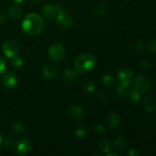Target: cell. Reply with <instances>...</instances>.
Returning <instances> with one entry per match:
<instances>
[{
  "label": "cell",
  "instance_id": "5",
  "mask_svg": "<svg viewBox=\"0 0 156 156\" xmlns=\"http://www.w3.org/2000/svg\"><path fill=\"white\" fill-rule=\"evenodd\" d=\"M19 50L18 44L14 40H9L3 44L2 52L8 58H12L16 56Z\"/></svg>",
  "mask_w": 156,
  "mask_h": 156
},
{
  "label": "cell",
  "instance_id": "36",
  "mask_svg": "<svg viewBox=\"0 0 156 156\" xmlns=\"http://www.w3.org/2000/svg\"><path fill=\"white\" fill-rule=\"evenodd\" d=\"M107 94H105L104 91H100V92H98V98L100 99L101 101H104L105 99L107 98Z\"/></svg>",
  "mask_w": 156,
  "mask_h": 156
},
{
  "label": "cell",
  "instance_id": "2",
  "mask_svg": "<svg viewBox=\"0 0 156 156\" xmlns=\"http://www.w3.org/2000/svg\"><path fill=\"white\" fill-rule=\"evenodd\" d=\"M96 64V58L89 53H83L76 58L74 66L76 71L79 73H88L93 69Z\"/></svg>",
  "mask_w": 156,
  "mask_h": 156
},
{
  "label": "cell",
  "instance_id": "15",
  "mask_svg": "<svg viewBox=\"0 0 156 156\" xmlns=\"http://www.w3.org/2000/svg\"><path fill=\"white\" fill-rule=\"evenodd\" d=\"M62 79L66 82L71 83L77 79V73L71 69H67L62 73Z\"/></svg>",
  "mask_w": 156,
  "mask_h": 156
},
{
  "label": "cell",
  "instance_id": "33",
  "mask_svg": "<svg viewBox=\"0 0 156 156\" xmlns=\"http://www.w3.org/2000/svg\"><path fill=\"white\" fill-rule=\"evenodd\" d=\"M127 154L129 156H136V155H140V153H139L138 151H137L136 149H129V151H128Z\"/></svg>",
  "mask_w": 156,
  "mask_h": 156
},
{
  "label": "cell",
  "instance_id": "20",
  "mask_svg": "<svg viewBox=\"0 0 156 156\" xmlns=\"http://www.w3.org/2000/svg\"><path fill=\"white\" fill-rule=\"evenodd\" d=\"M82 89L88 93H91L95 89V85L91 79H86L82 83Z\"/></svg>",
  "mask_w": 156,
  "mask_h": 156
},
{
  "label": "cell",
  "instance_id": "7",
  "mask_svg": "<svg viewBox=\"0 0 156 156\" xmlns=\"http://www.w3.org/2000/svg\"><path fill=\"white\" fill-rule=\"evenodd\" d=\"M13 148L17 154L24 155H27L31 150V144L27 139H20L15 142Z\"/></svg>",
  "mask_w": 156,
  "mask_h": 156
},
{
  "label": "cell",
  "instance_id": "29",
  "mask_svg": "<svg viewBox=\"0 0 156 156\" xmlns=\"http://www.w3.org/2000/svg\"><path fill=\"white\" fill-rule=\"evenodd\" d=\"M140 67L141 69L144 70V71H148V70L150 69L151 68V63L147 60H143V62H141L140 63Z\"/></svg>",
  "mask_w": 156,
  "mask_h": 156
},
{
  "label": "cell",
  "instance_id": "28",
  "mask_svg": "<svg viewBox=\"0 0 156 156\" xmlns=\"http://www.w3.org/2000/svg\"><path fill=\"white\" fill-rule=\"evenodd\" d=\"M94 131L98 135H105L106 133V128L104 125L98 124L94 126Z\"/></svg>",
  "mask_w": 156,
  "mask_h": 156
},
{
  "label": "cell",
  "instance_id": "25",
  "mask_svg": "<svg viewBox=\"0 0 156 156\" xmlns=\"http://www.w3.org/2000/svg\"><path fill=\"white\" fill-rule=\"evenodd\" d=\"M99 148H100V149L103 152H105V153H108L111 149V143H110V142L108 141V140H102V141H101L100 144H99Z\"/></svg>",
  "mask_w": 156,
  "mask_h": 156
},
{
  "label": "cell",
  "instance_id": "34",
  "mask_svg": "<svg viewBox=\"0 0 156 156\" xmlns=\"http://www.w3.org/2000/svg\"><path fill=\"white\" fill-rule=\"evenodd\" d=\"M56 6V12H57V15L59 13H62V12H64V6L61 4H57Z\"/></svg>",
  "mask_w": 156,
  "mask_h": 156
},
{
  "label": "cell",
  "instance_id": "31",
  "mask_svg": "<svg viewBox=\"0 0 156 156\" xmlns=\"http://www.w3.org/2000/svg\"><path fill=\"white\" fill-rule=\"evenodd\" d=\"M5 143H6V146H7L8 147L10 148V147H13L15 142L13 141V139H12V136H7L5 138Z\"/></svg>",
  "mask_w": 156,
  "mask_h": 156
},
{
  "label": "cell",
  "instance_id": "21",
  "mask_svg": "<svg viewBox=\"0 0 156 156\" xmlns=\"http://www.w3.org/2000/svg\"><path fill=\"white\" fill-rule=\"evenodd\" d=\"M9 15L11 18H14V19H18L22 16L23 12L19 7L14 5L11 6L9 9Z\"/></svg>",
  "mask_w": 156,
  "mask_h": 156
},
{
  "label": "cell",
  "instance_id": "35",
  "mask_svg": "<svg viewBox=\"0 0 156 156\" xmlns=\"http://www.w3.org/2000/svg\"><path fill=\"white\" fill-rule=\"evenodd\" d=\"M6 19H7V17L6 15L3 12H0V24H3L4 22H5Z\"/></svg>",
  "mask_w": 156,
  "mask_h": 156
},
{
  "label": "cell",
  "instance_id": "38",
  "mask_svg": "<svg viewBox=\"0 0 156 156\" xmlns=\"http://www.w3.org/2000/svg\"><path fill=\"white\" fill-rule=\"evenodd\" d=\"M30 1L32 3H34V4H37V3L41 2L42 1V0H30Z\"/></svg>",
  "mask_w": 156,
  "mask_h": 156
},
{
  "label": "cell",
  "instance_id": "23",
  "mask_svg": "<svg viewBox=\"0 0 156 156\" xmlns=\"http://www.w3.org/2000/svg\"><path fill=\"white\" fill-rule=\"evenodd\" d=\"M144 44L143 41H136L131 44V50L134 53H140V52L143 51L144 49Z\"/></svg>",
  "mask_w": 156,
  "mask_h": 156
},
{
  "label": "cell",
  "instance_id": "39",
  "mask_svg": "<svg viewBox=\"0 0 156 156\" xmlns=\"http://www.w3.org/2000/svg\"><path fill=\"white\" fill-rule=\"evenodd\" d=\"M107 155H108V156H111V155L117 156V155H118V154L115 153V152H112V153H109V152H108V153H107Z\"/></svg>",
  "mask_w": 156,
  "mask_h": 156
},
{
  "label": "cell",
  "instance_id": "16",
  "mask_svg": "<svg viewBox=\"0 0 156 156\" xmlns=\"http://www.w3.org/2000/svg\"><path fill=\"white\" fill-rule=\"evenodd\" d=\"M126 145H127V141L123 136H118L114 140V147L119 152L124 150L126 147Z\"/></svg>",
  "mask_w": 156,
  "mask_h": 156
},
{
  "label": "cell",
  "instance_id": "3",
  "mask_svg": "<svg viewBox=\"0 0 156 156\" xmlns=\"http://www.w3.org/2000/svg\"><path fill=\"white\" fill-rule=\"evenodd\" d=\"M133 88L140 93H145L149 91L150 83L149 79L143 76H138L132 80Z\"/></svg>",
  "mask_w": 156,
  "mask_h": 156
},
{
  "label": "cell",
  "instance_id": "37",
  "mask_svg": "<svg viewBox=\"0 0 156 156\" xmlns=\"http://www.w3.org/2000/svg\"><path fill=\"white\" fill-rule=\"evenodd\" d=\"M13 2L15 3L17 5H23L24 3H25L26 0H12Z\"/></svg>",
  "mask_w": 156,
  "mask_h": 156
},
{
  "label": "cell",
  "instance_id": "13",
  "mask_svg": "<svg viewBox=\"0 0 156 156\" xmlns=\"http://www.w3.org/2000/svg\"><path fill=\"white\" fill-rule=\"evenodd\" d=\"M143 107L148 113H152L156 110V100L152 96L145 97L143 101Z\"/></svg>",
  "mask_w": 156,
  "mask_h": 156
},
{
  "label": "cell",
  "instance_id": "24",
  "mask_svg": "<svg viewBox=\"0 0 156 156\" xmlns=\"http://www.w3.org/2000/svg\"><path fill=\"white\" fill-rule=\"evenodd\" d=\"M12 130L17 135H22L25 133V127L21 123H15L12 125Z\"/></svg>",
  "mask_w": 156,
  "mask_h": 156
},
{
  "label": "cell",
  "instance_id": "26",
  "mask_svg": "<svg viewBox=\"0 0 156 156\" xmlns=\"http://www.w3.org/2000/svg\"><path fill=\"white\" fill-rule=\"evenodd\" d=\"M128 98H129L130 101H132L133 103H138L141 100V93L133 89V91H131Z\"/></svg>",
  "mask_w": 156,
  "mask_h": 156
},
{
  "label": "cell",
  "instance_id": "1",
  "mask_svg": "<svg viewBox=\"0 0 156 156\" xmlns=\"http://www.w3.org/2000/svg\"><path fill=\"white\" fill-rule=\"evenodd\" d=\"M45 22L41 15L37 13H30L26 15L21 22L23 31L30 36L39 35L44 30Z\"/></svg>",
  "mask_w": 156,
  "mask_h": 156
},
{
  "label": "cell",
  "instance_id": "10",
  "mask_svg": "<svg viewBox=\"0 0 156 156\" xmlns=\"http://www.w3.org/2000/svg\"><path fill=\"white\" fill-rule=\"evenodd\" d=\"M2 82L4 86L7 88H13L18 83V78L15 73L12 72H7L2 77Z\"/></svg>",
  "mask_w": 156,
  "mask_h": 156
},
{
  "label": "cell",
  "instance_id": "8",
  "mask_svg": "<svg viewBox=\"0 0 156 156\" xmlns=\"http://www.w3.org/2000/svg\"><path fill=\"white\" fill-rule=\"evenodd\" d=\"M68 114L69 117L76 121H79L83 119L85 111L80 106L76 105H70L68 108Z\"/></svg>",
  "mask_w": 156,
  "mask_h": 156
},
{
  "label": "cell",
  "instance_id": "14",
  "mask_svg": "<svg viewBox=\"0 0 156 156\" xmlns=\"http://www.w3.org/2000/svg\"><path fill=\"white\" fill-rule=\"evenodd\" d=\"M134 76V72L129 69H121L117 72V76L120 81L132 80V77Z\"/></svg>",
  "mask_w": 156,
  "mask_h": 156
},
{
  "label": "cell",
  "instance_id": "22",
  "mask_svg": "<svg viewBox=\"0 0 156 156\" xmlns=\"http://www.w3.org/2000/svg\"><path fill=\"white\" fill-rule=\"evenodd\" d=\"M88 133V129L85 125H79L75 129V135L79 139H83L86 136Z\"/></svg>",
  "mask_w": 156,
  "mask_h": 156
},
{
  "label": "cell",
  "instance_id": "40",
  "mask_svg": "<svg viewBox=\"0 0 156 156\" xmlns=\"http://www.w3.org/2000/svg\"><path fill=\"white\" fill-rule=\"evenodd\" d=\"M2 143H3V139H2V136L0 135V149H1L2 146Z\"/></svg>",
  "mask_w": 156,
  "mask_h": 156
},
{
  "label": "cell",
  "instance_id": "6",
  "mask_svg": "<svg viewBox=\"0 0 156 156\" xmlns=\"http://www.w3.org/2000/svg\"><path fill=\"white\" fill-rule=\"evenodd\" d=\"M56 24L62 29H68L73 25L74 20L73 16L66 12H62L56 15Z\"/></svg>",
  "mask_w": 156,
  "mask_h": 156
},
{
  "label": "cell",
  "instance_id": "18",
  "mask_svg": "<svg viewBox=\"0 0 156 156\" xmlns=\"http://www.w3.org/2000/svg\"><path fill=\"white\" fill-rule=\"evenodd\" d=\"M107 11V5L104 2H99L92 7V12L97 16H102Z\"/></svg>",
  "mask_w": 156,
  "mask_h": 156
},
{
  "label": "cell",
  "instance_id": "27",
  "mask_svg": "<svg viewBox=\"0 0 156 156\" xmlns=\"http://www.w3.org/2000/svg\"><path fill=\"white\" fill-rule=\"evenodd\" d=\"M12 60H11V62H12V66H13L15 68H20L23 66L24 64V59L21 57V56H15L14 57L11 58Z\"/></svg>",
  "mask_w": 156,
  "mask_h": 156
},
{
  "label": "cell",
  "instance_id": "12",
  "mask_svg": "<svg viewBox=\"0 0 156 156\" xmlns=\"http://www.w3.org/2000/svg\"><path fill=\"white\" fill-rule=\"evenodd\" d=\"M42 14L44 18L47 19H53L57 15L56 6L51 4H46L42 9Z\"/></svg>",
  "mask_w": 156,
  "mask_h": 156
},
{
  "label": "cell",
  "instance_id": "11",
  "mask_svg": "<svg viewBox=\"0 0 156 156\" xmlns=\"http://www.w3.org/2000/svg\"><path fill=\"white\" fill-rule=\"evenodd\" d=\"M57 73V68L56 66L51 62L45 64L43 67L42 75L46 79H51L56 76Z\"/></svg>",
  "mask_w": 156,
  "mask_h": 156
},
{
  "label": "cell",
  "instance_id": "19",
  "mask_svg": "<svg viewBox=\"0 0 156 156\" xmlns=\"http://www.w3.org/2000/svg\"><path fill=\"white\" fill-rule=\"evenodd\" d=\"M101 82L105 87L109 88H114L116 85V83H117L116 79H114L112 76L108 74L105 75V76L101 78Z\"/></svg>",
  "mask_w": 156,
  "mask_h": 156
},
{
  "label": "cell",
  "instance_id": "32",
  "mask_svg": "<svg viewBox=\"0 0 156 156\" xmlns=\"http://www.w3.org/2000/svg\"><path fill=\"white\" fill-rule=\"evenodd\" d=\"M149 48L152 53H156V39L151 41L150 44H149Z\"/></svg>",
  "mask_w": 156,
  "mask_h": 156
},
{
  "label": "cell",
  "instance_id": "9",
  "mask_svg": "<svg viewBox=\"0 0 156 156\" xmlns=\"http://www.w3.org/2000/svg\"><path fill=\"white\" fill-rule=\"evenodd\" d=\"M132 91V80L121 81L117 88V94L122 98H128Z\"/></svg>",
  "mask_w": 156,
  "mask_h": 156
},
{
  "label": "cell",
  "instance_id": "4",
  "mask_svg": "<svg viewBox=\"0 0 156 156\" xmlns=\"http://www.w3.org/2000/svg\"><path fill=\"white\" fill-rule=\"evenodd\" d=\"M65 48L59 43L52 44L48 50L49 57L53 61H59L62 59L65 56Z\"/></svg>",
  "mask_w": 156,
  "mask_h": 156
},
{
  "label": "cell",
  "instance_id": "17",
  "mask_svg": "<svg viewBox=\"0 0 156 156\" xmlns=\"http://www.w3.org/2000/svg\"><path fill=\"white\" fill-rule=\"evenodd\" d=\"M108 123L111 128H117L120 123V117L116 113H111L108 116Z\"/></svg>",
  "mask_w": 156,
  "mask_h": 156
},
{
  "label": "cell",
  "instance_id": "30",
  "mask_svg": "<svg viewBox=\"0 0 156 156\" xmlns=\"http://www.w3.org/2000/svg\"><path fill=\"white\" fill-rule=\"evenodd\" d=\"M6 68V60L3 56H0V75L2 74Z\"/></svg>",
  "mask_w": 156,
  "mask_h": 156
}]
</instances>
